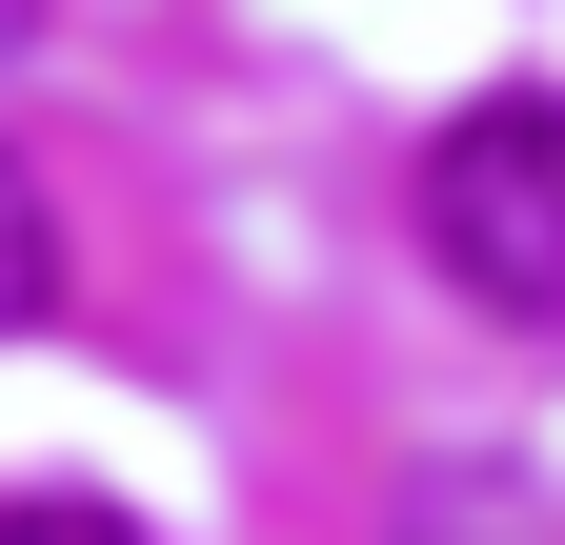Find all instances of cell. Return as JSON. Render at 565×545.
I'll return each instance as SVG.
<instances>
[{
  "instance_id": "1",
  "label": "cell",
  "mask_w": 565,
  "mask_h": 545,
  "mask_svg": "<svg viewBox=\"0 0 565 545\" xmlns=\"http://www.w3.org/2000/svg\"><path fill=\"white\" fill-rule=\"evenodd\" d=\"M424 263H445L484 323L565 344V101H545V82L465 101L445 142H424Z\"/></svg>"
},
{
  "instance_id": "2",
  "label": "cell",
  "mask_w": 565,
  "mask_h": 545,
  "mask_svg": "<svg viewBox=\"0 0 565 545\" xmlns=\"http://www.w3.org/2000/svg\"><path fill=\"white\" fill-rule=\"evenodd\" d=\"M41 303H61V223H41V182L0 162V344H21Z\"/></svg>"
},
{
  "instance_id": "3",
  "label": "cell",
  "mask_w": 565,
  "mask_h": 545,
  "mask_svg": "<svg viewBox=\"0 0 565 545\" xmlns=\"http://www.w3.org/2000/svg\"><path fill=\"white\" fill-rule=\"evenodd\" d=\"M0 545H141L121 505H0Z\"/></svg>"
},
{
  "instance_id": "4",
  "label": "cell",
  "mask_w": 565,
  "mask_h": 545,
  "mask_svg": "<svg viewBox=\"0 0 565 545\" xmlns=\"http://www.w3.org/2000/svg\"><path fill=\"white\" fill-rule=\"evenodd\" d=\"M21 41H41V0H0V61H21Z\"/></svg>"
}]
</instances>
